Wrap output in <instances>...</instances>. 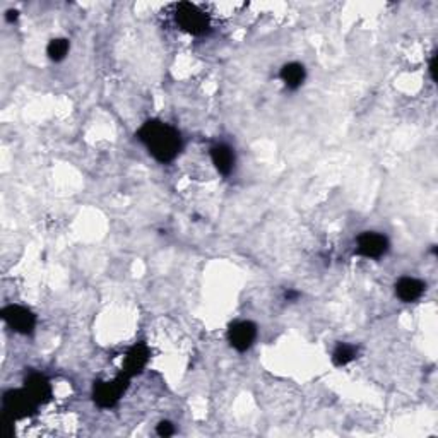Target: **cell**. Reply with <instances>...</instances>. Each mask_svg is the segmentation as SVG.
<instances>
[{"mask_svg": "<svg viewBox=\"0 0 438 438\" xmlns=\"http://www.w3.org/2000/svg\"><path fill=\"white\" fill-rule=\"evenodd\" d=\"M0 315H2L4 322L9 325L12 331L23 334V336L31 334L36 327V315L26 307H21V305L4 307L2 312H0Z\"/></svg>", "mask_w": 438, "mask_h": 438, "instance_id": "5", "label": "cell"}, {"mask_svg": "<svg viewBox=\"0 0 438 438\" xmlns=\"http://www.w3.org/2000/svg\"><path fill=\"white\" fill-rule=\"evenodd\" d=\"M137 137L156 161L172 163L180 154L182 137L177 128L172 125L160 122V120H148L137 132Z\"/></svg>", "mask_w": 438, "mask_h": 438, "instance_id": "1", "label": "cell"}, {"mask_svg": "<svg viewBox=\"0 0 438 438\" xmlns=\"http://www.w3.org/2000/svg\"><path fill=\"white\" fill-rule=\"evenodd\" d=\"M389 250V240L387 236L375 231H365L358 236L356 252L366 258H380Z\"/></svg>", "mask_w": 438, "mask_h": 438, "instance_id": "7", "label": "cell"}, {"mask_svg": "<svg viewBox=\"0 0 438 438\" xmlns=\"http://www.w3.org/2000/svg\"><path fill=\"white\" fill-rule=\"evenodd\" d=\"M18 14H19L18 11H7L6 19L9 21V23H12V21H16V19H18Z\"/></svg>", "mask_w": 438, "mask_h": 438, "instance_id": "17", "label": "cell"}, {"mask_svg": "<svg viewBox=\"0 0 438 438\" xmlns=\"http://www.w3.org/2000/svg\"><path fill=\"white\" fill-rule=\"evenodd\" d=\"M128 375L120 373L119 377H115L114 380L106 382H96L93 387V399L96 406L108 410V407H114L119 403L120 398L124 395V392L128 387Z\"/></svg>", "mask_w": 438, "mask_h": 438, "instance_id": "3", "label": "cell"}, {"mask_svg": "<svg viewBox=\"0 0 438 438\" xmlns=\"http://www.w3.org/2000/svg\"><path fill=\"white\" fill-rule=\"evenodd\" d=\"M358 356V348L354 344L341 343L336 346L332 353V363L336 366H346Z\"/></svg>", "mask_w": 438, "mask_h": 438, "instance_id": "13", "label": "cell"}, {"mask_svg": "<svg viewBox=\"0 0 438 438\" xmlns=\"http://www.w3.org/2000/svg\"><path fill=\"white\" fill-rule=\"evenodd\" d=\"M24 389L29 392L33 399L38 404H45L52 399V385L43 373L31 372L24 380Z\"/></svg>", "mask_w": 438, "mask_h": 438, "instance_id": "9", "label": "cell"}, {"mask_svg": "<svg viewBox=\"0 0 438 438\" xmlns=\"http://www.w3.org/2000/svg\"><path fill=\"white\" fill-rule=\"evenodd\" d=\"M40 404L29 395L26 389L7 390L2 398V407L6 415L14 420H24L33 416L38 410Z\"/></svg>", "mask_w": 438, "mask_h": 438, "instance_id": "4", "label": "cell"}, {"mask_svg": "<svg viewBox=\"0 0 438 438\" xmlns=\"http://www.w3.org/2000/svg\"><path fill=\"white\" fill-rule=\"evenodd\" d=\"M257 339V325L250 320H240L229 327L228 341L233 349L239 353H245L252 348Z\"/></svg>", "mask_w": 438, "mask_h": 438, "instance_id": "6", "label": "cell"}, {"mask_svg": "<svg viewBox=\"0 0 438 438\" xmlns=\"http://www.w3.org/2000/svg\"><path fill=\"white\" fill-rule=\"evenodd\" d=\"M425 290H427V285L416 278L404 276L395 283V295H398L399 300H403L404 303H411L420 300L421 296H423Z\"/></svg>", "mask_w": 438, "mask_h": 438, "instance_id": "10", "label": "cell"}, {"mask_svg": "<svg viewBox=\"0 0 438 438\" xmlns=\"http://www.w3.org/2000/svg\"><path fill=\"white\" fill-rule=\"evenodd\" d=\"M156 433L160 437H172L175 433V427L172 423H170V421H161V423L158 425Z\"/></svg>", "mask_w": 438, "mask_h": 438, "instance_id": "15", "label": "cell"}, {"mask_svg": "<svg viewBox=\"0 0 438 438\" xmlns=\"http://www.w3.org/2000/svg\"><path fill=\"white\" fill-rule=\"evenodd\" d=\"M69 50H70L69 40H67V38H55V40H52L48 43L47 55H48L50 60L60 62V60H64V58L67 57Z\"/></svg>", "mask_w": 438, "mask_h": 438, "instance_id": "14", "label": "cell"}, {"mask_svg": "<svg viewBox=\"0 0 438 438\" xmlns=\"http://www.w3.org/2000/svg\"><path fill=\"white\" fill-rule=\"evenodd\" d=\"M175 21L182 31L200 36L209 31V16L197 4L180 2L175 6Z\"/></svg>", "mask_w": 438, "mask_h": 438, "instance_id": "2", "label": "cell"}, {"mask_svg": "<svg viewBox=\"0 0 438 438\" xmlns=\"http://www.w3.org/2000/svg\"><path fill=\"white\" fill-rule=\"evenodd\" d=\"M279 77L285 82L288 89H298V87L303 84V81H305L307 70L305 67L298 64V62H291V64H286L283 67L281 72H279Z\"/></svg>", "mask_w": 438, "mask_h": 438, "instance_id": "12", "label": "cell"}, {"mask_svg": "<svg viewBox=\"0 0 438 438\" xmlns=\"http://www.w3.org/2000/svg\"><path fill=\"white\" fill-rule=\"evenodd\" d=\"M435 55L432 57V62H429V74H432V79L433 81H437V76H435Z\"/></svg>", "mask_w": 438, "mask_h": 438, "instance_id": "16", "label": "cell"}, {"mask_svg": "<svg viewBox=\"0 0 438 438\" xmlns=\"http://www.w3.org/2000/svg\"><path fill=\"white\" fill-rule=\"evenodd\" d=\"M211 160L216 170L224 177L231 175L235 168V153L228 144H216L211 148Z\"/></svg>", "mask_w": 438, "mask_h": 438, "instance_id": "11", "label": "cell"}, {"mask_svg": "<svg viewBox=\"0 0 438 438\" xmlns=\"http://www.w3.org/2000/svg\"><path fill=\"white\" fill-rule=\"evenodd\" d=\"M285 296H286V300H296V298H298V296H300V293H298V291L288 290Z\"/></svg>", "mask_w": 438, "mask_h": 438, "instance_id": "18", "label": "cell"}, {"mask_svg": "<svg viewBox=\"0 0 438 438\" xmlns=\"http://www.w3.org/2000/svg\"><path fill=\"white\" fill-rule=\"evenodd\" d=\"M149 358H151V351H149V348L144 343L132 346V348L127 351V354H125L124 373H127L128 377L139 375L146 366H148Z\"/></svg>", "mask_w": 438, "mask_h": 438, "instance_id": "8", "label": "cell"}]
</instances>
